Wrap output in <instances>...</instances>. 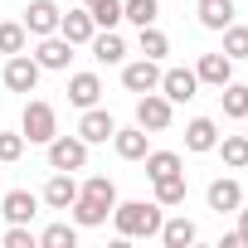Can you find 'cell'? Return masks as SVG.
<instances>
[{
    "mask_svg": "<svg viewBox=\"0 0 248 248\" xmlns=\"http://www.w3.org/2000/svg\"><path fill=\"white\" fill-rule=\"evenodd\" d=\"M141 161H146V175H151V180H161V175H175V170H180V156H175V151H146Z\"/></svg>",
    "mask_w": 248,
    "mask_h": 248,
    "instance_id": "cell-27",
    "label": "cell"
},
{
    "mask_svg": "<svg viewBox=\"0 0 248 248\" xmlns=\"http://www.w3.org/2000/svg\"><path fill=\"white\" fill-rule=\"evenodd\" d=\"M141 54H146V59H166V54H170V39H166L161 30L141 25Z\"/></svg>",
    "mask_w": 248,
    "mask_h": 248,
    "instance_id": "cell-31",
    "label": "cell"
},
{
    "mask_svg": "<svg viewBox=\"0 0 248 248\" xmlns=\"http://www.w3.org/2000/svg\"><path fill=\"white\" fill-rule=\"evenodd\" d=\"M219 107H224V117H233V122H243V117H248V88L229 78V83L219 88Z\"/></svg>",
    "mask_w": 248,
    "mask_h": 248,
    "instance_id": "cell-21",
    "label": "cell"
},
{
    "mask_svg": "<svg viewBox=\"0 0 248 248\" xmlns=\"http://www.w3.org/2000/svg\"><path fill=\"white\" fill-rule=\"evenodd\" d=\"M39 243H44V248H73V243H78V229H73V224H49V229L39 233Z\"/></svg>",
    "mask_w": 248,
    "mask_h": 248,
    "instance_id": "cell-29",
    "label": "cell"
},
{
    "mask_svg": "<svg viewBox=\"0 0 248 248\" xmlns=\"http://www.w3.org/2000/svg\"><path fill=\"white\" fill-rule=\"evenodd\" d=\"M146 137H151L146 127H132V132L117 127V132H112V146H117L122 161H141V156H146Z\"/></svg>",
    "mask_w": 248,
    "mask_h": 248,
    "instance_id": "cell-17",
    "label": "cell"
},
{
    "mask_svg": "<svg viewBox=\"0 0 248 248\" xmlns=\"http://www.w3.org/2000/svg\"><path fill=\"white\" fill-rule=\"evenodd\" d=\"M195 78H200V83H209V88H224V83L233 78V59H229L224 49H219V54H204V59H200V68H195Z\"/></svg>",
    "mask_w": 248,
    "mask_h": 248,
    "instance_id": "cell-12",
    "label": "cell"
},
{
    "mask_svg": "<svg viewBox=\"0 0 248 248\" xmlns=\"http://www.w3.org/2000/svg\"><path fill=\"white\" fill-rule=\"evenodd\" d=\"M25 34H59V5L54 0H30V10H25Z\"/></svg>",
    "mask_w": 248,
    "mask_h": 248,
    "instance_id": "cell-6",
    "label": "cell"
},
{
    "mask_svg": "<svg viewBox=\"0 0 248 248\" xmlns=\"http://www.w3.org/2000/svg\"><path fill=\"white\" fill-rule=\"evenodd\" d=\"M25 156V132H0V166Z\"/></svg>",
    "mask_w": 248,
    "mask_h": 248,
    "instance_id": "cell-33",
    "label": "cell"
},
{
    "mask_svg": "<svg viewBox=\"0 0 248 248\" xmlns=\"http://www.w3.org/2000/svg\"><path fill=\"white\" fill-rule=\"evenodd\" d=\"M49 166L54 170H83L88 166V141L83 137H54L49 141Z\"/></svg>",
    "mask_w": 248,
    "mask_h": 248,
    "instance_id": "cell-4",
    "label": "cell"
},
{
    "mask_svg": "<svg viewBox=\"0 0 248 248\" xmlns=\"http://www.w3.org/2000/svg\"><path fill=\"white\" fill-rule=\"evenodd\" d=\"M200 25L204 30H229L233 25V0H200Z\"/></svg>",
    "mask_w": 248,
    "mask_h": 248,
    "instance_id": "cell-22",
    "label": "cell"
},
{
    "mask_svg": "<svg viewBox=\"0 0 248 248\" xmlns=\"http://www.w3.org/2000/svg\"><path fill=\"white\" fill-rule=\"evenodd\" d=\"M78 195H88V200H97V204H107V209H117V185L107 180V175H93Z\"/></svg>",
    "mask_w": 248,
    "mask_h": 248,
    "instance_id": "cell-28",
    "label": "cell"
},
{
    "mask_svg": "<svg viewBox=\"0 0 248 248\" xmlns=\"http://www.w3.org/2000/svg\"><path fill=\"white\" fill-rule=\"evenodd\" d=\"M68 209H73V224H83V229H97V224H107V214H112L107 204H97V200H88V195H78Z\"/></svg>",
    "mask_w": 248,
    "mask_h": 248,
    "instance_id": "cell-23",
    "label": "cell"
},
{
    "mask_svg": "<svg viewBox=\"0 0 248 248\" xmlns=\"http://www.w3.org/2000/svg\"><path fill=\"white\" fill-rule=\"evenodd\" d=\"M195 238H200V229H195L185 214H180V219H161V243H166V248H185V243H195Z\"/></svg>",
    "mask_w": 248,
    "mask_h": 248,
    "instance_id": "cell-20",
    "label": "cell"
},
{
    "mask_svg": "<svg viewBox=\"0 0 248 248\" xmlns=\"http://www.w3.org/2000/svg\"><path fill=\"white\" fill-rule=\"evenodd\" d=\"M219 248H243V233H238V229H233V233H224V238H219Z\"/></svg>",
    "mask_w": 248,
    "mask_h": 248,
    "instance_id": "cell-36",
    "label": "cell"
},
{
    "mask_svg": "<svg viewBox=\"0 0 248 248\" xmlns=\"http://www.w3.org/2000/svg\"><path fill=\"white\" fill-rule=\"evenodd\" d=\"M59 34L78 49V44H88L93 34H97V25H93V15H88V5L83 10H68V15H59Z\"/></svg>",
    "mask_w": 248,
    "mask_h": 248,
    "instance_id": "cell-10",
    "label": "cell"
},
{
    "mask_svg": "<svg viewBox=\"0 0 248 248\" xmlns=\"http://www.w3.org/2000/svg\"><path fill=\"white\" fill-rule=\"evenodd\" d=\"M68 59H73V44H68L63 34H44L39 49H34V63H39V68H54V73L68 68Z\"/></svg>",
    "mask_w": 248,
    "mask_h": 248,
    "instance_id": "cell-7",
    "label": "cell"
},
{
    "mask_svg": "<svg viewBox=\"0 0 248 248\" xmlns=\"http://www.w3.org/2000/svg\"><path fill=\"white\" fill-rule=\"evenodd\" d=\"M137 127H146V132H166L170 127V97L166 93H141L137 97Z\"/></svg>",
    "mask_w": 248,
    "mask_h": 248,
    "instance_id": "cell-3",
    "label": "cell"
},
{
    "mask_svg": "<svg viewBox=\"0 0 248 248\" xmlns=\"http://www.w3.org/2000/svg\"><path fill=\"white\" fill-rule=\"evenodd\" d=\"M112 219H117V233H122V238H156V233H161V204H146V200L117 204Z\"/></svg>",
    "mask_w": 248,
    "mask_h": 248,
    "instance_id": "cell-1",
    "label": "cell"
},
{
    "mask_svg": "<svg viewBox=\"0 0 248 248\" xmlns=\"http://www.w3.org/2000/svg\"><path fill=\"white\" fill-rule=\"evenodd\" d=\"M185 170H175V175H161L156 180V204L161 209H175V204H185Z\"/></svg>",
    "mask_w": 248,
    "mask_h": 248,
    "instance_id": "cell-19",
    "label": "cell"
},
{
    "mask_svg": "<svg viewBox=\"0 0 248 248\" xmlns=\"http://www.w3.org/2000/svg\"><path fill=\"white\" fill-rule=\"evenodd\" d=\"M78 200V185H73V170H54V180L44 185V204L49 209H68Z\"/></svg>",
    "mask_w": 248,
    "mask_h": 248,
    "instance_id": "cell-13",
    "label": "cell"
},
{
    "mask_svg": "<svg viewBox=\"0 0 248 248\" xmlns=\"http://www.w3.org/2000/svg\"><path fill=\"white\" fill-rule=\"evenodd\" d=\"M238 233H243V243H248V204H238Z\"/></svg>",
    "mask_w": 248,
    "mask_h": 248,
    "instance_id": "cell-37",
    "label": "cell"
},
{
    "mask_svg": "<svg viewBox=\"0 0 248 248\" xmlns=\"http://www.w3.org/2000/svg\"><path fill=\"white\" fill-rule=\"evenodd\" d=\"M0 54H25V25H0Z\"/></svg>",
    "mask_w": 248,
    "mask_h": 248,
    "instance_id": "cell-34",
    "label": "cell"
},
{
    "mask_svg": "<svg viewBox=\"0 0 248 248\" xmlns=\"http://www.w3.org/2000/svg\"><path fill=\"white\" fill-rule=\"evenodd\" d=\"M112 132H117V122H112V112H102V107H83V122H78V137L93 146V141H112Z\"/></svg>",
    "mask_w": 248,
    "mask_h": 248,
    "instance_id": "cell-8",
    "label": "cell"
},
{
    "mask_svg": "<svg viewBox=\"0 0 248 248\" xmlns=\"http://www.w3.org/2000/svg\"><path fill=\"white\" fill-rule=\"evenodd\" d=\"M219 156H224V166L248 170V132H243V137H224V141H219Z\"/></svg>",
    "mask_w": 248,
    "mask_h": 248,
    "instance_id": "cell-25",
    "label": "cell"
},
{
    "mask_svg": "<svg viewBox=\"0 0 248 248\" xmlns=\"http://www.w3.org/2000/svg\"><path fill=\"white\" fill-rule=\"evenodd\" d=\"M243 122H248V117H243Z\"/></svg>",
    "mask_w": 248,
    "mask_h": 248,
    "instance_id": "cell-39",
    "label": "cell"
},
{
    "mask_svg": "<svg viewBox=\"0 0 248 248\" xmlns=\"http://www.w3.org/2000/svg\"><path fill=\"white\" fill-rule=\"evenodd\" d=\"M97 97H102L97 73H73V78H68V102H73V107H97Z\"/></svg>",
    "mask_w": 248,
    "mask_h": 248,
    "instance_id": "cell-15",
    "label": "cell"
},
{
    "mask_svg": "<svg viewBox=\"0 0 248 248\" xmlns=\"http://www.w3.org/2000/svg\"><path fill=\"white\" fill-rule=\"evenodd\" d=\"M88 44H93L97 63H122V59H127V44H122V34H112V30L107 34H93Z\"/></svg>",
    "mask_w": 248,
    "mask_h": 248,
    "instance_id": "cell-24",
    "label": "cell"
},
{
    "mask_svg": "<svg viewBox=\"0 0 248 248\" xmlns=\"http://www.w3.org/2000/svg\"><path fill=\"white\" fill-rule=\"evenodd\" d=\"M83 5H93V0H83Z\"/></svg>",
    "mask_w": 248,
    "mask_h": 248,
    "instance_id": "cell-38",
    "label": "cell"
},
{
    "mask_svg": "<svg viewBox=\"0 0 248 248\" xmlns=\"http://www.w3.org/2000/svg\"><path fill=\"white\" fill-rule=\"evenodd\" d=\"M34 83H39V63H34L30 54H10V63H5V88H10V93H34Z\"/></svg>",
    "mask_w": 248,
    "mask_h": 248,
    "instance_id": "cell-5",
    "label": "cell"
},
{
    "mask_svg": "<svg viewBox=\"0 0 248 248\" xmlns=\"http://www.w3.org/2000/svg\"><path fill=\"white\" fill-rule=\"evenodd\" d=\"M195 88H200L195 68H166V73H161V93H166L170 102H190V97H195Z\"/></svg>",
    "mask_w": 248,
    "mask_h": 248,
    "instance_id": "cell-11",
    "label": "cell"
},
{
    "mask_svg": "<svg viewBox=\"0 0 248 248\" xmlns=\"http://www.w3.org/2000/svg\"><path fill=\"white\" fill-rule=\"evenodd\" d=\"M156 10H161L156 0H122V20H132L137 30L141 25H156Z\"/></svg>",
    "mask_w": 248,
    "mask_h": 248,
    "instance_id": "cell-26",
    "label": "cell"
},
{
    "mask_svg": "<svg viewBox=\"0 0 248 248\" xmlns=\"http://www.w3.org/2000/svg\"><path fill=\"white\" fill-rule=\"evenodd\" d=\"M20 132H25V141H44V146H49V141L59 137V117H54V107H49V102H39V97H34V102H25Z\"/></svg>",
    "mask_w": 248,
    "mask_h": 248,
    "instance_id": "cell-2",
    "label": "cell"
},
{
    "mask_svg": "<svg viewBox=\"0 0 248 248\" xmlns=\"http://www.w3.org/2000/svg\"><path fill=\"white\" fill-rule=\"evenodd\" d=\"M88 15H93V25L112 30V25L122 20V0H93V5H88Z\"/></svg>",
    "mask_w": 248,
    "mask_h": 248,
    "instance_id": "cell-30",
    "label": "cell"
},
{
    "mask_svg": "<svg viewBox=\"0 0 248 248\" xmlns=\"http://www.w3.org/2000/svg\"><path fill=\"white\" fill-rule=\"evenodd\" d=\"M0 209H5V219H10V224H30V219L39 214V200H34L30 190H10L5 200H0Z\"/></svg>",
    "mask_w": 248,
    "mask_h": 248,
    "instance_id": "cell-14",
    "label": "cell"
},
{
    "mask_svg": "<svg viewBox=\"0 0 248 248\" xmlns=\"http://www.w3.org/2000/svg\"><path fill=\"white\" fill-rule=\"evenodd\" d=\"M39 238L25 229V224H10V233H5V248H34Z\"/></svg>",
    "mask_w": 248,
    "mask_h": 248,
    "instance_id": "cell-35",
    "label": "cell"
},
{
    "mask_svg": "<svg viewBox=\"0 0 248 248\" xmlns=\"http://www.w3.org/2000/svg\"><path fill=\"white\" fill-rule=\"evenodd\" d=\"M185 146L190 151H214L219 146V127H214L209 117H195L190 127H185Z\"/></svg>",
    "mask_w": 248,
    "mask_h": 248,
    "instance_id": "cell-18",
    "label": "cell"
},
{
    "mask_svg": "<svg viewBox=\"0 0 248 248\" xmlns=\"http://www.w3.org/2000/svg\"><path fill=\"white\" fill-rule=\"evenodd\" d=\"M122 83H127V93H151V88H161V68H156V59H137V63H127V68H122Z\"/></svg>",
    "mask_w": 248,
    "mask_h": 248,
    "instance_id": "cell-9",
    "label": "cell"
},
{
    "mask_svg": "<svg viewBox=\"0 0 248 248\" xmlns=\"http://www.w3.org/2000/svg\"><path fill=\"white\" fill-rule=\"evenodd\" d=\"M238 204H243V185L238 180H214L209 185V209L214 214H233Z\"/></svg>",
    "mask_w": 248,
    "mask_h": 248,
    "instance_id": "cell-16",
    "label": "cell"
},
{
    "mask_svg": "<svg viewBox=\"0 0 248 248\" xmlns=\"http://www.w3.org/2000/svg\"><path fill=\"white\" fill-rule=\"evenodd\" d=\"M224 54L229 59H248V30L243 25H229L224 30Z\"/></svg>",
    "mask_w": 248,
    "mask_h": 248,
    "instance_id": "cell-32",
    "label": "cell"
}]
</instances>
